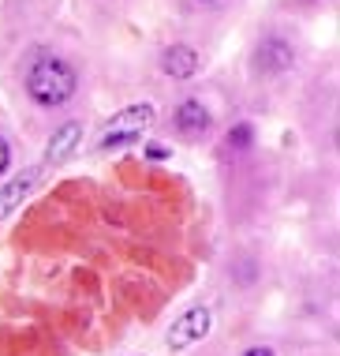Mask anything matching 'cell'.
Returning <instances> with one entry per match:
<instances>
[{
  "label": "cell",
  "instance_id": "obj_9",
  "mask_svg": "<svg viewBox=\"0 0 340 356\" xmlns=\"http://www.w3.org/2000/svg\"><path fill=\"white\" fill-rule=\"evenodd\" d=\"M247 139H250V131H247V128H236V131L228 136V143H236V147H247Z\"/></svg>",
  "mask_w": 340,
  "mask_h": 356
},
{
  "label": "cell",
  "instance_id": "obj_6",
  "mask_svg": "<svg viewBox=\"0 0 340 356\" xmlns=\"http://www.w3.org/2000/svg\"><path fill=\"white\" fill-rule=\"evenodd\" d=\"M176 128H180L187 139L206 136V131H210V113H206V105H202V102H183L180 109H176Z\"/></svg>",
  "mask_w": 340,
  "mask_h": 356
},
{
  "label": "cell",
  "instance_id": "obj_11",
  "mask_svg": "<svg viewBox=\"0 0 340 356\" xmlns=\"http://www.w3.org/2000/svg\"><path fill=\"white\" fill-rule=\"evenodd\" d=\"M243 356H273V349H266V345H258V349H247Z\"/></svg>",
  "mask_w": 340,
  "mask_h": 356
},
{
  "label": "cell",
  "instance_id": "obj_12",
  "mask_svg": "<svg viewBox=\"0 0 340 356\" xmlns=\"http://www.w3.org/2000/svg\"><path fill=\"white\" fill-rule=\"evenodd\" d=\"M146 154H150V158H164V154H169V150H164V147H161V143H153V147H150V150H146Z\"/></svg>",
  "mask_w": 340,
  "mask_h": 356
},
{
  "label": "cell",
  "instance_id": "obj_8",
  "mask_svg": "<svg viewBox=\"0 0 340 356\" xmlns=\"http://www.w3.org/2000/svg\"><path fill=\"white\" fill-rule=\"evenodd\" d=\"M258 60L266 64L269 72H284L288 64H291V49H288L284 42H266V45L258 49Z\"/></svg>",
  "mask_w": 340,
  "mask_h": 356
},
{
  "label": "cell",
  "instance_id": "obj_1",
  "mask_svg": "<svg viewBox=\"0 0 340 356\" xmlns=\"http://www.w3.org/2000/svg\"><path fill=\"white\" fill-rule=\"evenodd\" d=\"M75 86H79L75 72L64 60H56V56H42L26 72V90H31V98L37 105H64L75 94Z\"/></svg>",
  "mask_w": 340,
  "mask_h": 356
},
{
  "label": "cell",
  "instance_id": "obj_5",
  "mask_svg": "<svg viewBox=\"0 0 340 356\" xmlns=\"http://www.w3.org/2000/svg\"><path fill=\"white\" fill-rule=\"evenodd\" d=\"M161 68H164V75H172V79H187V75L198 72V53H194L191 45H172V49H164V56H161Z\"/></svg>",
  "mask_w": 340,
  "mask_h": 356
},
{
  "label": "cell",
  "instance_id": "obj_10",
  "mask_svg": "<svg viewBox=\"0 0 340 356\" xmlns=\"http://www.w3.org/2000/svg\"><path fill=\"white\" fill-rule=\"evenodd\" d=\"M8 161H12V150H8V143H4V139H0V172H4V169H8Z\"/></svg>",
  "mask_w": 340,
  "mask_h": 356
},
{
  "label": "cell",
  "instance_id": "obj_2",
  "mask_svg": "<svg viewBox=\"0 0 340 356\" xmlns=\"http://www.w3.org/2000/svg\"><path fill=\"white\" fill-rule=\"evenodd\" d=\"M153 124V105H131V109H120L116 117L109 120L105 136L97 147L101 150H120V147H131V143L142 139V131Z\"/></svg>",
  "mask_w": 340,
  "mask_h": 356
},
{
  "label": "cell",
  "instance_id": "obj_7",
  "mask_svg": "<svg viewBox=\"0 0 340 356\" xmlns=\"http://www.w3.org/2000/svg\"><path fill=\"white\" fill-rule=\"evenodd\" d=\"M34 177H37V169H26V172H19L15 180H8V184L0 188V218H8L19 203H23V195L31 191Z\"/></svg>",
  "mask_w": 340,
  "mask_h": 356
},
{
  "label": "cell",
  "instance_id": "obj_3",
  "mask_svg": "<svg viewBox=\"0 0 340 356\" xmlns=\"http://www.w3.org/2000/svg\"><path fill=\"white\" fill-rule=\"evenodd\" d=\"M210 334V312L206 307H191V312H183L176 323H172L169 330V349L172 353H183L191 349L194 341H202Z\"/></svg>",
  "mask_w": 340,
  "mask_h": 356
},
{
  "label": "cell",
  "instance_id": "obj_4",
  "mask_svg": "<svg viewBox=\"0 0 340 356\" xmlns=\"http://www.w3.org/2000/svg\"><path fill=\"white\" fill-rule=\"evenodd\" d=\"M79 139H83V124L79 120L60 124V128L53 131V139H49V161H53V165L67 161L75 150H79Z\"/></svg>",
  "mask_w": 340,
  "mask_h": 356
}]
</instances>
